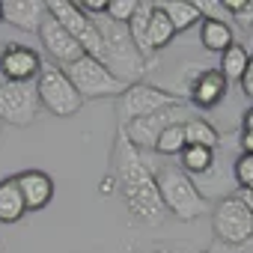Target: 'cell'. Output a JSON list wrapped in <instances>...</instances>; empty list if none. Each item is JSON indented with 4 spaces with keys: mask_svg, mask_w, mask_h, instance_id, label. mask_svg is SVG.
Instances as JSON below:
<instances>
[{
    "mask_svg": "<svg viewBox=\"0 0 253 253\" xmlns=\"http://www.w3.org/2000/svg\"><path fill=\"white\" fill-rule=\"evenodd\" d=\"M152 9H155V3H149V0H140V3H137V12L131 15V21H128V24H125V30H128V36H131L134 48L143 54V60H146V63H152V51H149V45H146V27H149Z\"/></svg>",
    "mask_w": 253,
    "mask_h": 253,
    "instance_id": "d6986e66",
    "label": "cell"
},
{
    "mask_svg": "<svg viewBox=\"0 0 253 253\" xmlns=\"http://www.w3.org/2000/svg\"><path fill=\"white\" fill-rule=\"evenodd\" d=\"M6 84V78H3V69H0V86H3Z\"/></svg>",
    "mask_w": 253,
    "mask_h": 253,
    "instance_id": "d6a6232c",
    "label": "cell"
},
{
    "mask_svg": "<svg viewBox=\"0 0 253 253\" xmlns=\"http://www.w3.org/2000/svg\"><path fill=\"white\" fill-rule=\"evenodd\" d=\"M173 39H176V30H173L170 18L155 6V9H152V18H149V27H146V45H149V51L155 54V51L167 48Z\"/></svg>",
    "mask_w": 253,
    "mask_h": 253,
    "instance_id": "44dd1931",
    "label": "cell"
},
{
    "mask_svg": "<svg viewBox=\"0 0 253 253\" xmlns=\"http://www.w3.org/2000/svg\"><path fill=\"white\" fill-rule=\"evenodd\" d=\"M63 75L69 78V84L78 89V95L86 101V98H107V95H122L125 89H128V84H122L116 81L98 60L92 57H81L69 66H60Z\"/></svg>",
    "mask_w": 253,
    "mask_h": 253,
    "instance_id": "277c9868",
    "label": "cell"
},
{
    "mask_svg": "<svg viewBox=\"0 0 253 253\" xmlns=\"http://www.w3.org/2000/svg\"><path fill=\"white\" fill-rule=\"evenodd\" d=\"M211 229H214L217 241L226 244V247H235V244L253 238V214H250V209L244 206V200L238 194L223 197V200L214 203Z\"/></svg>",
    "mask_w": 253,
    "mask_h": 253,
    "instance_id": "52a82bcc",
    "label": "cell"
},
{
    "mask_svg": "<svg viewBox=\"0 0 253 253\" xmlns=\"http://www.w3.org/2000/svg\"><path fill=\"white\" fill-rule=\"evenodd\" d=\"M200 42H203V48H206V51H211V54H223V51L235 42L229 21L203 18V21H200Z\"/></svg>",
    "mask_w": 253,
    "mask_h": 253,
    "instance_id": "9a60e30c",
    "label": "cell"
},
{
    "mask_svg": "<svg viewBox=\"0 0 253 253\" xmlns=\"http://www.w3.org/2000/svg\"><path fill=\"white\" fill-rule=\"evenodd\" d=\"M113 170H116L122 200L128 206V214L149 226L161 223V217L167 211H164L158 188H155V173L122 134L116 137V146H113Z\"/></svg>",
    "mask_w": 253,
    "mask_h": 253,
    "instance_id": "6da1fadb",
    "label": "cell"
},
{
    "mask_svg": "<svg viewBox=\"0 0 253 253\" xmlns=\"http://www.w3.org/2000/svg\"><path fill=\"white\" fill-rule=\"evenodd\" d=\"M226 89H229V84L220 78L217 69H203L188 84V95L185 98H191V104H197L203 110H211V107H217L226 98Z\"/></svg>",
    "mask_w": 253,
    "mask_h": 253,
    "instance_id": "7c38bea8",
    "label": "cell"
},
{
    "mask_svg": "<svg viewBox=\"0 0 253 253\" xmlns=\"http://www.w3.org/2000/svg\"><path fill=\"white\" fill-rule=\"evenodd\" d=\"M247 63H250V54L244 51V45L232 42V45L220 54V69H217V72H220V78H223L226 84H235V81H241Z\"/></svg>",
    "mask_w": 253,
    "mask_h": 253,
    "instance_id": "7402d4cb",
    "label": "cell"
},
{
    "mask_svg": "<svg viewBox=\"0 0 253 253\" xmlns=\"http://www.w3.org/2000/svg\"><path fill=\"white\" fill-rule=\"evenodd\" d=\"M152 173H155V188H158L164 211H170L179 220H197L209 211V203L197 191L194 179L188 173H182L179 164H164Z\"/></svg>",
    "mask_w": 253,
    "mask_h": 253,
    "instance_id": "3957f363",
    "label": "cell"
},
{
    "mask_svg": "<svg viewBox=\"0 0 253 253\" xmlns=\"http://www.w3.org/2000/svg\"><path fill=\"white\" fill-rule=\"evenodd\" d=\"M0 21H3V0H0Z\"/></svg>",
    "mask_w": 253,
    "mask_h": 253,
    "instance_id": "836d02e7",
    "label": "cell"
},
{
    "mask_svg": "<svg viewBox=\"0 0 253 253\" xmlns=\"http://www.w3.org/2000/svg\"><path fill=\"white\" fill-rule=\"evenodd\" d=\"M92 21H95L98 36H101V60L98 63L116 81H122V84H128V86L131 84H140V75L146 69V60L134 48V42H131L128 30H125V24H116V21H110L104 15H98Z\"/></svg>",
    "mask_w": 253,
    "mask_h": 253,
    "instance_id": "7a4b0ae2",
    "label": "cell"
},
{
    "mask_svg": "<svg viewBox=\"0 0 253 253\" xmlns=\"http://www.w3.org/2000/svg\"><path fill=\"white\" fill-rule=\"evenodd\" d=\"M134 12H137V0H107L104 18H110L116 24H128Z\"/></svg>",
    "mask_w": 253,
    "mask_h": 253,
    "instance_id": "484cf974",
    "label": "cell"
},
{
    "mask_svg": "<svg viewBox=\"0 0 253 253\" xmlns=\"http://www.w3.org/2000/svg\"><path fill=\"white\" fill-rule=\"evenodd\" d=\"M33 86H36V95H39V107L51 110L54 116H75L84 107V98L69 84V78L63 75L60 66H42Z\"/></svg>",
    "mask_w": 253,
    "mask_h": 253,
    "instance_id": "5b68a950",
    "label": "cell"
},
{
    "mask_svg": "<svg viewBox=\"0 0 253 253\" xmlns=\"http://www.w3.org/2000/svg\"><path fill=\"white\" fill-rule=\"evenodd\" d=\"M223 9L229 12V18H235V24L241 27H253V0H220Z\"/></svg>",
    "mask_w": 253,
    "mask_h": 253,
    "instance_id": "d4e9b609",
    "label": "cell"
},
{
    "mask_svg": "<svg viewBox=\"0 0 253 253\" xmlns=\"http://www.w3.org/2000/svg\"><path fill=\"white\" fill-rule=\"evenodd\" d=\"M45 18H48V6L42 0H3V21L24 33H39Z\"/></svg>",
    "mask_w": 253,
    "mask_h": 253,
    "instance_id": "5bb4252c",
    "label": "cell"
},
{
    "mask_svg": "<svg viewBox=\"0 0 253 253\" xmlns=\"http://www.w3.org/2000/svg\"><path fill=\"white\" fill-rule=\"evenodd\" d=\"M182 131H185V146H206V149H217L220 146V134L217 128L203 119V116H191L182 122Z\"/></svg>",
    "mask_w": 253,
    "mask_h": 253,
    "instance_id": "2e32d148",
    "label": "cell"
},
{
    "mask_svg": "<svg viewBox=\"0 0 253 253\" xmlns=\"http://www.w3.org/2000/svg\"><path fill=\"white\" fill-rule=\"evenodd\" d=\"M241 200H244V206L250 209V214H253V191H244V194H238Z\"/></svg>",
    "mask_w": 253,
    "mask_h": 253,
    "instance_id": "4dcf8cb0",
    "label": "cell"
},
{
    "mask_svg": "<svg viewBox=\"0 0 253 253\" xmlns=\"http://www.w3.org/2000/svg\"><path fill=\"white\" fill-rule=\"evenodd\" d=\"M0 69H3L6 84H33L42 72V57L21 42H6L0 48Z\"/></svg>",
    "mask_w": 253,
    "mask_h": 253,
    "instance_id": "30bf717a",
    "label": "cell"
},
{
    "mask_svg": "<svg viewBox=\"0 0 253 253\" xmlns=\"http://www.w3.org/2000/svg\"><path fill=\"white\" fill-rule=\"evenodd\" d=\"M182 149H185V131H182V125H170V128L158 137V143H155L152 152H158V155H182Z\"/></svg>",
    "mask_w": 253,
    "mask_h": 253,
    "instance_id": "603a6c76",
    "label": "cell"
},
{
    "mask_svg": "<svg viewBox=\"0 0 253 253\" xmlns=\"http://www.w3.org/2000/svg\"><path fill=\"white\" fill-rule=\"evenodd\" d=\"M24 214H27V209H24L21 191L15 185V176H9L0 182V223H18Z\"/></svg>",
    "mask_w": 253,
    "mask_h": 253,
    "instance_id": "e0dca14e",
    "label": "cell"
},
{
    "mask_svg": "<svg viewBox=\"0 0 253 253\" xmlns=\"http://www.w3.org/2000/svg\"><path fill=\"white\" fill-rule=\"evenodd\" d=\"M39 113V95L33 84H3L0 86V119L9 125H30Z\"/></svg>",
    "mask_w": 253,
    "mask_h": 253,
    "instance_id": "9c48e42d",
    "label": "cell"
},
{
    "mask_svg": "<svg viewBox=\"0 0 253 253\" xmlns=\"http://www.w3.org/2000/svg\"><path fill=\"white\" fill-rule=\"evenodd\" d=\"M238 149H241V155H253V131L238 134Z\"/></svg>",
    "mask_w": 253,
    "mask_h": 253,
    "instance_id": "83f0119b",
    "label": "cell"
},
{
    "mask_svg": "<svg viewBox=\"0 0 253 253\" xmlns=\"http://www.w3.org/2000/svg\"><path fill=\"white\" fill-rule=\"evenodd\" d=\"M155 6L170 18V24H173L176 33H182V30H188V27H194V24L203 21V15L194 6V0H164V3H155Z\"/></svg>",
    "mask_w": 253,
    "mask_h": 253,
    "instance_id": "ffe728a7",
    "label": "cell"
},
{
    "mask_svg": "<svg viewBox=\"0 0 253 253\" xmlns=\"http://www.w3.org/2000/svg\"><path fill=\"white\" fill-rule=\"evenodd\" d=\"M232 182H235L238 194L253 191V155H238L232 161Z\"/></svg>",
    "mask_w": 253,
    "mask_h": 253,
    "instance_id": "cb8c5ba5",
    "label": "cell"
},
{
    "mask_svg": "<svg viewBox=\"0 0 253 253\" xmlns=\"http://www.w3.org/2000/svg\"><path fill=\"white\" fill-rule=\"evenodd\" d=\"M39 36H42V45H45V51L60 63V66H69V63H75V60H81L84 57V48L78 45V39L75 36H69L51 15L42 21V27H39Z\"/></svg>",
    "mask_w": 253,
    "mask_h": 253,
    "instance_id": "8fae6325",
    "label": "cell"
},
{
    "mask_svg": "<svg viewBox=\"0 0 253 253\" xmlns=\"http://www.w3.org/2000/svg\"><path fill=\"white\" fill-rule=\"evenodd\" d=\"M226 253H253V238H247V241H241L235 247H226Z\"/></svg>",
    "mask_w": 253,
    "mask_h": 253,
    "instance_id": "f1b7e54d",
    "label": "cell"
},
{
    "mask_svg": "<svg viewBox=\"0 0 253 253\" xmlns=\"http://www.w3.org/2000/svg\"><path fill=\"white\" fill-rule=\"evenodd\" d=\"M241 89H244V95L253 101V57H250V63H247V69H244V75H241Z\"/></svg>",
    "mask_w": 253,
    "mask_h": 253,
    "instance_id": "4316f807",
    "label": "cell"
},
{
    "mask_svg": "<svg viewBox=\"0 0 253 253\" xmlns=\"http://www.w3.org/2000/svg\"><path fill=\"white\" fill-rule=\"evenodd\" d=\"M15 185L21 191L24 209L27 211H42L54 200V179L45 170H24L15 176Z\"/></svg>",
    "mask_w": 253,
    "mask_h": 253,
    "instance_id": "4fadbf2b",
    "label": "cell"
},
{
    "mask_svg": "<svg viewBox=\"0 0 253 253\" xmlns=\"http://www.w3.org/2000/svg\"><path fill=\"white\" fill-rule=\"evenodd\" d=\"M152 253H173V250H164V247H155Z\"/></svg>",
    "mask_w": 253,
    "mask_h": 253,
    "instance_id": "1f68e13d",
    "label": "cell"
},
{
    "mask_svg": "<svg viewBox=\"0 0 253 253\" xmlns=\"http://www.w3.org/2000/svg\"><path fill=\"white\" fill-rule=\"evenodd\" d=\"M217 161V149H206V146H185L179 155V167L182 173H188L191 179L206 176Z\"/></svg>",
    "mask_w": 253,
    "mask_h": 253,
    "instance_id": "ac0fdd59",
    "label": "cell"
},
{
    "mask_svg": "<svg viewBox=\"0 0 253 253\" xmlns=\"http://www.w3.org/2000/svg\"><path fill=\"white\" fill-rule=\"evenodd\" d=\"M241 131H253V107L244 110V119H241Z\"/></svg>",
    "mask_w": 253,
    "mask_h": 253,
    "instance_id": "f546056e",
    "label": "cell"
},
{
    "mask_svg": "<svg viewBox=\"0 0 253 253\" xmlns=\"http://www.w3.org/2000/svg\"><path fill=\"white\" fill-rule=\"evenodd\" d=\"M173 104H188V101L182 95H176L170 89H161V86H152V84H131L122 92L119 125L131 122V119H140V116H149V113L164 110V107H173Z\"/></svg>",
    "mask_w": 253,
    "mask_h": 253,
    "instance_id": "ba28073f",
    "label": "cell"
},
{
    "mask_svg": "<svg viewBox=\"0 0 253 253\" xmlns=\"http://www.w3.org/2000/svg\"><path fill=\"white\" fill-rule=\"evenodd\" d=\"M188 116V104H173V107H164V110H155L149 116H140V119H131L119 125V134L128 140L137 152L140 149H155L158 137L170 128V125H182Z\"/></svg>",
    "mask_w": 253,
    "mask_h": 253,
    "instance_id": "8992f818",
    "label": "cell"
}]
</instances>
